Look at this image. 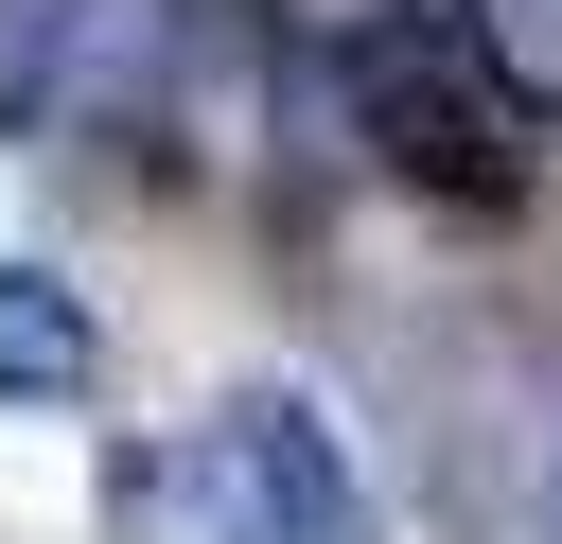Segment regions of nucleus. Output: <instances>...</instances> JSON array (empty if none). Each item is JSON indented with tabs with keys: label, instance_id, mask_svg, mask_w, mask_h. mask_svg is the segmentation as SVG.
<instances>
[{
	"label": "nucleus",
	"instance_id": "obj_1",
	"mask_svg": "<svg viewBox=\"0 0 562 544\" xmlns=\"http://www.w3.org/2000/svg\"><path fill=\"white\" fill-rule=\"evenodd\" d=\"M351 123L439 211H509L527 158H544V105L492 70V18H369L351 35Z\"/></svg>",
	"mask_w": 562,
	"mask_h": 544
},
{
	"label": "nucleus",
	"instance_id": "obj_2",
	"mask_svg": "<svg viewBox=\"0 0 562 544\" xmlns=\"http://www.w3.org/2000/svg\"><path fill=\"white\" fill-rule=\"evenodd\" d=\"M193 491H211V544H369V491L316 439V404H228Z\"/></svg>",
	"mask_w": 562,
	"mask_h": 544
},
{
	"label": "nucleus",
	"instance_id": "obj_3",
	"mask_svg": "<svg viewBox=\"0 0 562 544\" xmlns=\"http://www.w3.org/2000/svg\"><path fill=\"white\" fill-rule=\"evenodd\" d=\"M0 386H88V316L35 263H0Z\"/></svg>",
	"mask_w": 562,
	"mask_h": 544
},
{
	"label": "nucleus",
	"instance_id": "obj_4",
	"mask_svg": "<svg viewBox=\"0 0 562 544\" xmlns=\"http://www.w3.org/2000/svg\"><path fill=\"white\" fill-rule=\"evenodd\" d=\"M474 18H492V35L527 53V70H562V0H474Z\"/></svg>",
	"mask_w": 562,
	"mask_h": 544
},
{
	"label": "nucleus",
	"instance_id": "obj_5",
	"mask_svg": "<svg viewBox=\"0 0 562 544\" xmlns=\"http://www.w3.org/2000/svg\"><path fill=\"white\" fill-rule=\"evenodd\" d=\"M544 544H562V509H544Z\"/></svg>",
	"mask_w": 562,
	"mask_h": 544
}]
</instances>
